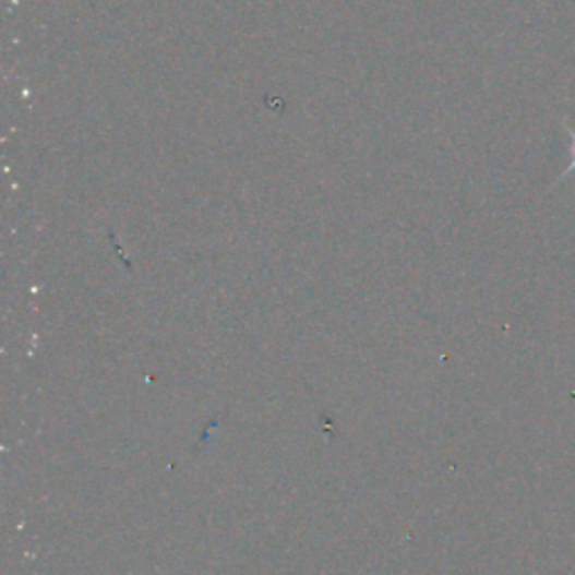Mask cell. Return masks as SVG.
Wrapping results in <instances>:
<instances>
[{"instance_id":"1","label":"cell","mask_w":575,"mask_h":575,"mask_svg":"<svg viewBox=\"0 0 575 575\" xmlns=\"http://www.w3.org/2000/svg\"><path fill=\"white\" fill-rule=\"evenodd\" d=\"M564 129H566V133L571 135V151H573V160H571V165H568V167H566V169H564V171L560 173V178H558V182H560V180H564L566 176H571V173L575 171V131H573V129H571L568 124H564Z\"/></svg>"}]
</instances>
